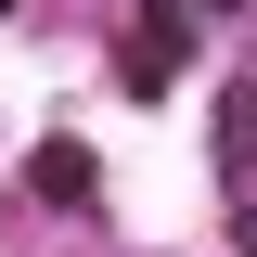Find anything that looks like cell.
I'll return each mask as SVG.
<instances>
[{"label": "cell", "instance_id": "cell-2", "mask_svg": "<svg viewBox=\"0 0 257 257\" xmlns=\"http://www.w3.org/2000/svg\"><path fill=\"white\" fill-rule=\"evenodd\" d=\"M219 167H231V206L257 219V90H219Z\"/></svg>", "mask_w": 257, "mask_h": 257}, {"label": "cell", "instance_id": "cell-1", "mask_svg": "<svg viewBox=\"0 0 257 257\" xmlns=\"http://www.w3.org/2000/svg\"><path fill=\"white\" fill-rule=\"evenodd\" d=\"M180 26H193V0H155V13L128 26V90H167V77H180Z\"/></svg>", "mask_w": 257, "mask_h": 257}, {"label": "cell", "instance_id": "cell-4", "mask_svg": "<svg viewBox=\"0 0 257 257\" xmlns=\"http://www.w3.org/2000/svg\"><path fill=\"white\" fill-rule=\"evenodd\" d=\"M0 13H26V0H0Z\"/></svg>", "mask_w": 257, "mask_h": 257}, {"label": "cell", "instance_id": "cell-3", "mask_svg": "<svg viewBox=\"0 0 257 257\" xmlns=\"http://www.w3.org/2000/svg\"><path fill=\"white\" fill-rule=\"evenodd\" d=\"M26 180L52 193V206H90V142H39V155H26Z\"/></svg>", "mask_w": 257, "mask_h": 257}]
</instances>
